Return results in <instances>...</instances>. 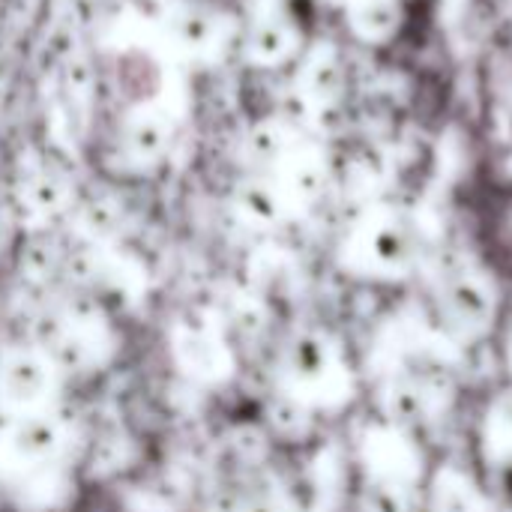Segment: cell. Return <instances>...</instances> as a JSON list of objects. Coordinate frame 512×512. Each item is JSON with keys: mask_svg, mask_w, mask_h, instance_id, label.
I'll return each mask as SVG.
<instances>
[{"mask_svg": "<svg viewBox=\"0 0 512 512\" xmlns=\"http://www.w3.org/2000/svg\"><path fill=\"white\" fill-rule=\"evenodd\" d=\"M444 312L450 315V321L456 327H462L468 333H480L498 315L495 291L489 288V282L483 276L459 273L444 285Z\"/></svg>", "mask_w": 512, "mask_h": 512, "instance_id": "1", "label": "cell"}, {"mask_svg": "<svg viewBox=\"0 0 512 512\" xmlns=\"http://www.w3.org/2000/svg\"><path fill=\"white\" fill-rule=\"evenodd\" d=\"M369 255L375 264L387 273L408 270L417 258V234L408 222L402 219H387L372 231L369 240Z\"/></svg>", "mask_w": 512, "mask_h": 512, "instance_id": "2", "label": "cell"}, {"mask_svg": "<svg viewBox=\"0 0 512 512\" xmlns=\"http://www.w3.org/2000/svg\"><path fill=\"white\" fill-rule=\"evenodd\" d=\"M483 222H486V237H489L492 252L512 273V186L492 192L483 210Z\"/></svg>", "mask_w": 512, "mask_h": 512, "instance_id": "3", "label": "cell"}, {"mask_svg": "<svg viewBox=\"0 0 512 512\" xmlns=\"http://www.w3.org/2000/svg\"><path fill=\"white\" fill-rule=\"evenodd\" d=\"M327 366H330V351H327V345L321 339L306 336V339L297 342V348H294V372L300 378H306V381L321 378L327 372Z\"/></svg>", "mask_w": 512, "mask_h": 512, "instance_id": "4", "label": "cell"}, {"mask_svg": "<svg viewBox=\"0 0 512 512\" xmlns=\"http://www.w3.org/2000/svg\"><path fill=\"white\" fill-rule=\"evenodd\" d=\"M372 510L375 512H408V498L399 486L393 483H384V486H375L372 489Z\"/></svg>", "mask_w": 512, "mask_h": 512, "instance_id": "5", "label": "cell"}, {"mask_svg": "<svg viewBox=\"0 0 512 512\" xmlns=\"http://www.w3.org/2000/svg\"><path fill=\"white\" fill-rule=\"evenodd\" d=\"M495 486H498V495L512 507V453L507 459L498 462V468H495Z\"/></svg>", "mask_w": 512, "mask_h": 512, "instance_id": "6", "label": "cell"}, {"mask_svg": "<svg viewBox=\"0 0 512 512\" xmlns=\"http://www.w3.org/2000/svg\"><path fill=\"white\" fill-rule=\"evenodd\" d=\"M504 423H507V429H510L512 435V396L507 399V405H504Z\"/></svg>", "mask_w": 512, "mask_h": 512, "instance_id": "7", "label": "cell"}]
</instances>
